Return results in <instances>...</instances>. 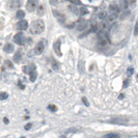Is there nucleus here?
<instances>
[{"instance_id":"obj_8","label":"nucleus","mask_w":138,"mask_h":138,"mask_svg":"<svg viewBox=\"0 0 138 138\" xmlns=\"http://www.w3.org/2000/svg\"><path fill=\"white\" fill-rule=\"evenodd\" d=\"M27 27H28V22L26 20H21V21H19V23L17 24V28L20 31L27 29Z\"/></svg>"},{"instance_id":"obj_40","label":"nucleus","mask_w":138,"mask_h":138,"mask_svg":"<svg viewBox=\"0 0 138 138\" xmlns=\"http://www.w3.org/2000/svg\"><path fill=\"white\" fill-rule=\"evenodd\" d=\"M137 79H138V75H137Z\"/></svg>"},{"instance_id":"obj_28","label":"nucleus","mask_w":138,"mask_h":138,"mask_svg":"<svg viewBox=\"0 0 138 138\" xmlns=\"http://www.w3.org/2000/svg\"><path fill=\"white\" fill-rule=\"evenodd\" d=\"M49 110H51V111H53V112H54V111H56V110H57V108H56V106L55 105H49Z\"/></svg>"},{"instance_id":"obj_11","label":"nucleus","mask_w":138,"mask_h":138,"mask_svg":"<svg viewBox=\"0 0 138 138\" xmlns=\"http://www.w3.org/2000/svg\"><path fill=\"white\" fill-rule=\"evenodd\" d=\"M23 71H24L25 74L30 75L32 72L35 71V65H34V64H29V65H27V67H24L23 68Z\"/></svg>"},{"instance_id":"obj_23","label":"nucleus","mask_w":138,"mask_h":138,"mask_svg":"<svg viewBox=\"0 0 138 138\" xmlns=\"http://www.w3.org/2000/svg\"><path fill=\"white\" fill-rule=\"evenodd\" d=\"M8 98V93L7 92H0V101L1 100H5V99H7Z\"/></svg>"},{"instance_id":"obj_21","label":"nucleus","mask_w":138,"mask_h":138,"mask_svg":"<svg viewBox=\"0 0 138 138\" xmlns=\"http://www.w3.org/2000/svg\"><path fill=\"white\" fill-rule=\"evenodd\" d=\"M25 17V12L23 11H21V9H19L17 12V18L18 19H23Z\"/></svg>"},{"instance_id":"obj_1","label":"nucleus","mask_w":138,"mask_h":138,"mask_svg":"<svg viewBox=\"0 0 138 138\" xmlns=\"http://www.w3.org/2000/svg\"><path fill=\"white\" fill-rule=\"evenodd\" d=\"M44 29H45V24H44V21L36 20V21H34L33 23L31 24L30 32L32 34H40V33L43 32Z\"/></svg>"},{"instance_id":"obj_9","label":"nucleus","mask_w":138,"mask_h":138,"mask_svg":"<svg viewBox=\"0 0 138 138\" xmlns=\"http://www.w3.org/2000/svg\"><path fill=\"white\" fill-rule=\"evenodd\" d=\"M20 5H21V1H20V0H8V6L12 9L18 8Z\"/></svg>"},{"instance_id":"obj_26","label":"nucleus","mask_w":138,"mask_h":138,"mask_svg":"<svg viewBox=\"0 0 138 138\" xmlns=\"http://www.w3.org/2000/svg\"><path fill=\"white\" fill-rule=\"evenodd\" d=\"M129 15H130V11H126V12H123V15L121 16V20H124V19H125V18H127Z\"/></svg>"},{"instance_id":"obj_20","label":"nucleus","mask_w":138,"mask_h":138,"mask_svg":"<svg viewBox=\"0 0 138 138\" xmlns=\"http://www.w3.org/2000/svg\"><path fill=\"white\" fill-rule=\"evenodd\" d=\"M116 18H117V14H115V12H112L111 15H109L108 17H107V20H108V22H113Z\"/></svg>"},{"instance_id":"obj_18","label":"nucleus","mask_w":138,"mask_h":138,"mask_svg":"<svg viewBox=\"0 0 138 138\" xmlns=\"http://www.w3.org/2000/svg\"><path fill=\"white\" fill-rule=\"evenodd\" d=\"M69 9L73 12V14H75V15H78L80 12V11L77 8V6H75V5H69Z\"/></svg>"},{"instance_id":"obj_16","label":"nucleus","mask_w":138,"mask_h":138,"mask_svg":"<svg viewBox=\"0 0 138 138\" xmlns=\"http://www.w3.org/2000/svg\"><path fill=\"white\" fill-rule=\"evenodd\" d=\"M53 12H54V15H55V17L58 19V21L59 22H61V23H63L64 22V17L62 16L61 14H59V12L57 11H53Z\"/></svg>"},{"instance_id":"obj_13","label":"nucleus","mask_w":138,"mask_h":138,"mask_svg":"<svg viewBox=\"0 0 138 138\" xmlns=\"http://www.w3.org/2000/svg\"><path fill=\"white\" fill-rule=\"evenodd\" d=\"M109 9H110V12H115V14H118L121 11V8H120V6H118L117 4H110L109 5Z\"/></svg>"},{"instance_id":"obj_3","label":"nucleus","mask_w":138,"mask_h":138,"mask_svg":"<svg viewBox=\"0 0 138 138\" xmlns=\"http://www.w3.org/2000/svg\"><path fill=\"white\" fill-rule=\"evenodd\" d=\"M39 6V0H28L26 3V9L28 12H33Z\"/></svg>"},{"instance_id":"obj_24","label":"nucleus","mask_w":138,"mask_h":138,"mask_svg":"<svg viewBox=\"0 0 138 138\" xmlns=\"http://www.w3.org/2000/svg\"><path fill=\"white\" fill-rule=\"evenodd\" d=\"M79 11H80V15H82V16L88 14V9H87L86 7H81Z\"/></svg>"},{"instance_id":"obj_30","label":"nucleus","mask_w":138,"mask_h":138,"mask_svg":"<svg viewBox=\"0 0 138 138\" xmlns=\"http://www.w3.org/2000/svg\"><path fill=\"white\" fill-rule=\"evenodd\" d=\"M78 68H79L80 73H83V72H84V70H83V62H80L79 65H78Z\"/></svg>"},{"instance_id":"obj_14","label":"nucleus","mask_w":138,"mask_h":138,"mask_svg":"<svg viewBox=\"0 0 138 138\" xmlns=\"http://www.w3.org/2000/svg\"><path fill=\"white\" fill-rule=\"evenodd\" d=\"M21 59H22V52H21V51L16 52V54H15V56H14V61L18 63V62L21 61Z\"/></svg>"},{"instance_id":"obj_7","label":"nucleus","mask_w":138,"mask_h":138,"mask_svg":"<svg viewBox=\"0 0 138 138\" xmlns=\"http://www.w3.org/2000/svg\"><path fill=\"white\" fill-rule=\"evenodd\" d=\"M129 121V118L126 117V116H121V117H116V118H113V120L110 121V123L112 124H124V123H127Z\"/></svg>"},{"instance_id":"obj_27","label":"nucleus","mask_w":138,"mask_h":138,"mask_svg":"<svg viewBox=\"0 0 138 138\" xmlns=\"http://www.w3.org/2000/svg\"><path fill=\"white\" fill-rule=\"evenodd\" d=\"M4 64H5V67L8 68V69H12V68H14V65H12V62L9 61V60H5Z\"/></svg>"},{"instance_id":"obj_19","label":"nucleus","mask_w":138,"mask_h":138,"mask_svg":"<svg viewBox=\"0 0 138 138\" xmlns=\"http://www.w3.org/2000/svg\"><path fill=\"white\" fill-rule=\"evenodd\" d=\"M103 138H120V135L116 133H109L103 136Z\"/></svg>"},{"instance_id":"obj_12","label":"nucleus","mask_w":138,"mask_h":138,"mask_svg":"<svg viewBox=\"0 0 138 138\" xmlns=\"http://www.w3.org/2000/svg\"><path fill=\"white\" fill-rule=\"evenodd\" d=\"M3 50H4L5 53H12V52H14L15 47H14L12 44L7 43V44H5V45H4V48H3Z\"/></svg>"},{"instance_id":"obj_41","label":"nucleus","mask_w":138,"mask_h":138,"mask_svg":"<svg viewBox=\"0 0 138 138\" xmlns=\"http://www.w3.org/2000/svg\"><path fill=\"white\" fill-rule=\"evenodd\" d=\"M61 138H64V137H61Z\"/></svg>"},{"instance_id":"obj_38","label":"nucleus","mask_w":138,"mask_h":138,"mask_svg":"<svg viewBox=\"0 0 138 138\" xmlns=\"http://www.w3.org/2000/svg\"><path fill=\"white\" fill-rule=\"evenodd\" d=\"M4 123H5V124H8V120H7V118H6V117L4 118Z\"/></svg>"},{"instance_id":"obj_10","label":"nucleus","mask_w":138,"mask_h":138,"mask_svg":"<svg viewBox=\"0 0 138 138\" xmlns=\"http://www.w3.org/2000/svg\"><path fill=\"white\" fill-rule=\"evenodd\" d=\"M53 49H54V52H55L58 56H61V51H60V40H56V42L53 44Z\"/></svg>"},{"instance_id":"obj_33","label":"nucleus","mask_w":138,"mask_h":138,"mask_svg":"<svg viewBox=\"0 0 138 138\" xmlns=\"http://www.w3.org/2000/svg\"><path fill=\"white\" fill-rule=\"evenodd\" d=\"M82 102H83L86 106H89V103H88V101H87V99H86V98H82Z\"/></svg>"},{"instance_id":"obj_4","label":"nucleus","mask_w":138,"mask_h":138,"mask_svg":"<svg viewBox=\"0 0 138 138\" xmlns=\"http://www.w3.org/2000/svg\"><path fill=\"white\" fill-rule=\"evenodd\" d=\"M87 26H88V23H87V21L84 20V19H80V20H78L77 23H76V28H77L78 31L85 30L87 28Z\"/></svg>"},{"instance_id":"obj_35","label":"nucleus","mask_w":138,"mask_h":138,"mask_svg":"<svg viewBox=\"0 0 138 138\" xmlns=\"http://www.w3.org/2000/svg\"><path fill=\"white\" fill-rule=\"evenodd\" d=\"M31 126H32V125H31V124H28V125H26V126L24 127V128H25V130H29L30 128H31Z\"/></svg>"},{"instance_id":"obj_15","label":"nucleus","mask_w":138,"mask_h":138,"mask_svg":"<svg viewBox=\"0 0 138 138\" xmlns=\"http://www.w3.org/2000/svg\"><path fill=\"white\" fill-rule=\"evenodd\" d=\"M36 12H37V15L39 16H43L44 14H45V6H44L43 4H40L36 8Z\"/></svg>"},{"instance_id":"obj_22","label":"nucleus","mask_w":138,"mask_h":138,"mask_svg":"<svg viewBox=\"0 0 138 138\" xmlns=\"http://www.w3.org/2000/svg\"><path fill=\"white\" fill-rule=\"evenodd\" d=\"M36 77H37L36 72H35V71L32 72V73L30 74V81H31V82H34V81H35V79H36Z\"/></svg>"},{"instance_id":"obj_2","label":"nucleus","mask_w":138,"mask_h":138,"mask_svg":"<svg viewBox=\"0 0 138 138\" xmlns=\"http://www.w3.org/2000/svg\"><path fill=\"white\" fill-rule=\"evenodd\" d=\"M14 42L16 44H18V45H24L25 43H26V37L24 36V34L22 33V32H18L16 35L14 36Z\"/></svg>"},{"instance_id":"obj_32","label":"nucleus","mask_w":138,"mask_h":138,"mask_svg":"<svg viewBox=\"0 0 138 138\" xmlns=\"http://www.w3.org/2000/svg\"><path fill=\"white\" fill-rule=\"evenodd\" d=\"M134 34H135V35H138V23L135 24V30H134Z\"/></svg>"},{"instance_id":"obj_34","label":"nucleus","mask_w":138,"mask_h":138,"mask_svg":"<svg viewBox=\"0 0 138 138\" xmlns=\"http://www.w3.org/2000/svg\"><path fill=\"white\" fill-rule=\"evenodd\" d=\"M128 84H129V79H126V80H125V82H124V88H126V87L128 86Z\"/></svg>"},{"instance_id":"obj_37","label":"nucleus","mask_w":138,"mask_h":138,"mask_svg":"<svg viewBox=\"0 0 138 138\" xmlns=\"http://www.w3.org/2000/svg\"><path fill=\"white\" fill-rule=\"evenodd\" d=\"M118 99H124V95H120L118 96Z\"/></svg>"},{"instance_id":"obj_42","label":"nucleus","mask_w":138,"mask_h":138,"mask_svg":"<svg viewBox=\"0 0 138 138\" xmlns=\"http://www.w3.org/2000/svg\"><path fill=\"white\" fill-rule=\"evenodd\" d=\"M22 138H24V137H22Z\"/></svg>"},{"instance_id":"obj_5","label":"nucleus","mask_w":138,"mask_h":138,"mask_svg":"<svg viewBox=\"0 0 138 138\" xmlns=\"http://www.w3.org/2000/svg\"><path fill=\"white\" fill-rule=\"evenodd\" d=\"M45 40H40L35 45V48H34V54L35 55H40L44 52V49H45Z\"/></svg>"},{"instance_id":"obj_25","label":"nucleus","mask_w":138,"mask_h":138,"mask_svg":"<svg viewBox=\"0 0 138 138\" xmlns=\"http://www.w3.org/2000/svg\"><path fill=\"white\" fill-rule=\"evenodd\" d=\"M99 27H100V30H104L106 27H107V23H106V22H101V23H100V25H99Z\"/></svg>"},{"instance_id":"obj_31","label":"nucleus","mask_w":138,"mask_h":138,"mask_svg":"<svg viewBox=\"0 0 138 138\" xmlns=\"http://www.w3.org/2000/svg\"><path fill=\"white\" fill-rule=\"evenodd\" d=\"M52 63H53V68H54L55 70H57V69H58V63L54 60V59H52Z\"/></svg>"},{"instance_id":"obj_29","label":"nucleus","mask_w":138,"mask_h":138,"mask_svg":"<svg viewBox=\"0 0 138 138\" xmlns=\"http://www.w3.org/2000/svg\"><path fill=\"white\" fill-rule=\"evenodd\" d=\"M133 72H134V69H133L132 67H131V68H129V69H128V71H127V74L129 75V76H131V75L133 74Z\"/></svg>"},{"instance_id":"obj_36","label":"nucleus","mask_w":138,"mask_h":138,"mask_svg":"<svg viewBox=\"0 0 138 138\" xmlns=\"http://www.w3.org/2000/svg\"><path fill=\"white\" fill-rule=\"evenodd\" d=\"M19 85H20V87H21L22 89H24V85H23V84H22L21 82H19Z\"/></svg>"},{"instance_id":"obj_39","label":"nucleus","mask_w":138,"mask_h":138,"mask_svg":"<svg viewBox=\"0 0 138 138\" xmlns=\"http://www.w3.org/2000/svg\"><path fill=\"white\" fill-rule=\"evenodd\" d=\"M128 1H129V2H130V1H131V0H128Z\"/></svg>"},{"instance_id":"obj_17","label":"nucleus","mask_w":138,"mask_h":138,"mask_svg":"<svg viewBox=\"0 0 138 138\" xmlns=\"http://www.w3.org/2000/svg\"><path fill=\"white\" fill-rule=\"evenodd\" d=\"M107 17H108V14L106 12H104V11L100 12L98 14V18L100 19V20H105V19H107Z\"/></svg>"},{"instance_id":"obj_6","label":"nucleus","mask_w":138,"mask_h":138,"mask_svg":"<svg viewBox=\"0 0 138 138\" xmlns=\"http://www.w3.org/2000/svg\"><path fill=\"white\" fill-rule=\"evenodd\" d=\"M106 44H107V40H105V37L103 36V32H100L99 33V40H98V47H100V48H104V47L106 46Z\"/></svg>"}]
</instances>
